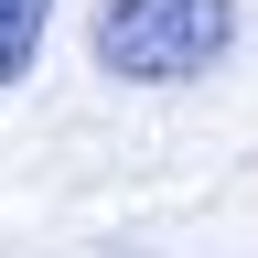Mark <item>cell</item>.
Instances as JSON below:
<instances>
[{"instance_id":"1","label":"cell","mask_w":258,"mask_h":258,"mask_svg":"<svg viewBox=\"0 0 258 258\" xmlns=\"http://www.w3.org/2000/svg\"><path fill=\"white\" fill-rule=\"evenodd\" d=\"M86 54L118 86H194L237 54V0H97Z\"/></svg>"},{"instance_id":"2","label":"cell","mask_w":258,"mask_h":258,"mask_svg":"<svg viewBox=\"0 0 258 258\" xmlns=\"http://www.w3.org/2000/svg\"><path fill=\"white\" fill-rule=\"evenodd\" d=\"M43 32H54V0H0V86H22V76H32Z\"/></svg>"}]
</instances>
